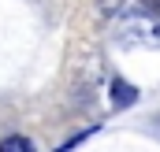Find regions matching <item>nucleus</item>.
Returning <instances> with one entry per match:
<instances>
[{
    "instance_id": "7ed1b4c3",
    "label": "nucleus",
    "mask_w": 160,
    "mask_h": 152,
    "mask_svg": "<svg viewBox=\"0 0 160 152\" xmlns=\"http://www.w3.org/2000/svg\"><path fill=\"white\" fill-rule=\"evenodd\" d=\"M0 152H38V149H34V141H30V137L11 134V137H4V141H0Z\"/></svg>"
},
{
    "instance_id": "20e7f679",
    "label": "nucleus",
    "mask_w": 160,
    "mask_h": 152,
    "mask_svg": "<svg viewBox=\"0 0 160 152\" xmlns=\"http://www.w3.org/2000/svg\"><path fill=\"white\" fill-rule=\"evenodd\" d=\"M119 4H123V0H101V11L112 15V11H119Z\"/></svg>"
},
{
    "instance_id": "f03ea898",
    "label": "nucleus",
    "mask_w": 160,
    "mask_h": 152,
    "mask_svg": "<svg viewBox=\"0 0 160 152\" xmlns=\"http://www.w3.org/2000/svg\"><path fill=\"white\" fill-rule=\"evenodd\" d=\"M134 100H138V89H134L130 82L116 78V82H112V104H116V108H130Z\"/></svg>"
},
{
    "instance_id": "39448f33",
    "label": "nucleus",
    "mask_w": 160,
    "mask_h": 152,
    "mask_svg": "<svg viewBox=\"0 0 160 152\" xmlns=\"http://www.w3.org/2000/svg\"><path fill=\"white\" fill-rule=\"evenodd\" d=\"M145 4H149V7H160V0H145Z\"/></svg>"
},
{
    "instance_id": "f257e3e1",
    "label": "nucleus",
    "mask_w": 160,
    "mask_h": 152,
    "mask_svg": "<svg viewBox=\"0 0 160 152\" xmlns=\"http://www.w3.org/2000/svg\"><path fill=\"white\" fill-rule=\"evenodd\" d=\"M119 45H160V26L153 19H142V15H134V19H127L119 26Z\"/></svg>"
}]
</instances>
